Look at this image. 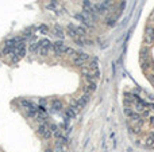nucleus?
<instances>
[{
	"label": "nucleus",
	"instance_id": "obj_1",
	"mask_svg": "<svg viewBox=\"0 0 154 152\" xmlns=\"http://www.w3.org/2000/svg\"><path fill=\"white\" fill-rule=\"evenodd\" d=\"M38 31H39V34H49L50 28H49L46 24H41V26L38 27Z\"/></svg>",
	"mask_w": 154,
	"mask_h": 152
},
{
	"label": "nucleus",
	"instance_id": "obj_2",
	"mask_svg": "<svg viewBox=\"0 0 154 152\" xmlns=\"http://www.w3.org/2000/svg\"><path fill=\"white\" fill-rule=\"evenodd\" d=\"M103 4H104V5H107L108 8H110V7L113 4V0H103Z\"/></svg>",
	"mask_w": 154,
	"mask_h": 152
}]
</instances>
